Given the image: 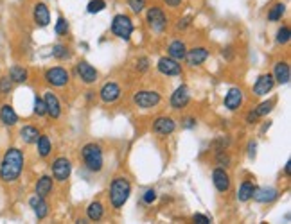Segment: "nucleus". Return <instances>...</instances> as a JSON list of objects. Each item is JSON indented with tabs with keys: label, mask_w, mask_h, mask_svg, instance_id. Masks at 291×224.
Listing matches in <instances>:
<instances>
[{
	"label": "nucleus",
	"mask_w": 291,
	"mask_h": 224,
	"mask_svg": "<svg viewBox=\"0 0 291 224\" xmlns=\"http://www.w3.org/2000/svg\"><path fill=\"white\" fill-rule=\"evenodd\" d=\"M25 156L23 151L18 147H9L0 161V181L2 183H14L23 172Z\"/></svg>",
	"instance_id": "nucleus-1"
},
{
	"label": "nucleus",
	"mask_w": 291,
	"mask_h": 224,
	"mask_svg": "<svg viewBox=\"0 0 291 224\" xmlns=\"http://www.w3.org/2000/svg\"><path fill=\"white\" fill-rule=\"evenodd\" d=\"M130 194H131L130 179L126 178V176H117V178H113L112 185H110V192H108V199H110V205H112L115 210L122 208V206L128 203Z\"/></svg>",
	"instance_id": "nucleus-2"
},
{
	"label": "nucleus",
	"mask_w": 291,
	"mask_h": 224,
	"mask_svg": "<svg viewBox=\"0 0 291 224\" xmlns=\"http://www.w3.org/2000/svg\"><path fill=\"white\" fill-rule=\"evenodd\" d=\"M81 158H83V163L90 172H101L104 167V152L103 147L95 142L85 143L83 149H81Z\"/></svg>",
	"instance_id": "nucleus-3"
},
{
	"label": "nucleus",
	"mask_w": 291,
	"mask_h": 224,
	"mask_svg": "<svg viewBox=\"0 0 291 224\" xmlns=\"http://www.w3.org/2000/svg\"><path fill=\"white\" fill-rule=\"evenodd\" d=\"M135 27H133V22H131V18L128 14H115L112 20V32L113 36H117L119 40H124L128 41L133 34Z\"/></svg>",
	"instance_id": "nucleus-4"
},
{
	"label": "nucleus",
	"mask_w": 291,
	"mask_h": 224,
	"mask_svg": "<svg viewBox=\"0 0 291 224\" xmlns=\"http://www.w3.org/2000/svg\"><path fill=\"white\" fill-rule=\"evenodd\" d=\"M162 103V95L157 90H139L133 94V104L139 110H151Z\"/></svg>",
	"instance_id": "nucleus-5"
},
{
	"label": "nucleus",
	"mask_w": 291,
	"mask_h": 224,
	"mask_svg": "<svg viewBox=\"0 0 291 224\" xmlns=\"http://www.w3.org/2000/svg\"><path fill=\"white\" fill-rule=\"evenodd\" d=\"M146 22H148L149 29H151L153 32H157V34H162V32L167 29L166 13H164L160 7H155V5L146 11Z\"/></svg>",
	"instance_id": "nucleus-6"
},
{
	"label": "nucleus",
	"mask_w": 291,
	"mask_h": 224,
	"mask_svg": "<svg viewBox=\"0 0 291 224\" xmlns=\"http://www.w3.org/2000/svg\"><path fill=\"white\" fill-rule=\"evenodd\" d=\"M50 169H52V178L59 183H65L72 174V161L67 156H59L52 161Z\"/></svg>",
	"instance_id": "nucleus-7"
},
{
	"label": "nucleus",
	"mask_w": 291,
	"mask_h": 224,
	"mask_svg": "<svg viewBox=\"0 0 291 224\" xmlns=\"http://www.w3.org/2000/svg\"><path fill=\"white\" fill-rule=\"evenodd\" d=\"M45 81L49 83L54 88H63L65 85H68L70 81V74H68L67 68L63 67H52L45 72Z\"/></svg>",
	"instance_id": "nucleus-8"
},
{
	"label": "nucleus",
	"mask_w": 291,
	"mask_h": 224,
	"mask_svg": "<svg viewBox=\"0 0 291 224\" xmlns=\"http://www.w3.org/2000/svg\"><path fill=\"white\" fill-rule=\"evenodd\" d=\"M151 131L155 134H158V136H171V134L176 131L175 118H173V116H167V115L157 116V118L153 120Z\"/></svg>",
	"instance_id": "nucleus-9"
},
{
	"label": "nucleus",
	"mask_w": 291,
	"mask_h": 224,
	"mask_svg": "<svg viewBox=\"0 0 291 224\" xmlns=\"http://www.w3.org/2000/svg\"><path fill=\"white\" fill-rule=\"evenodd\" d=\"M157 68H158V72H160L162 76L175 77V76H182V74H184V68H182L180 61L173 59L171 56H164V58L158 59Z\"/></svg>",
	"instance_id": "nucleus-10"
},
{
	"label": "nucleus",
	"mask_w": 291,
	"mask_h": 224,
	"mask_svg": "<svg viewBox=\"0 0 291 224\" xmlns=\"http://www.w3.org/2000/svg\"><path fill=\"white\" fill-rule=\"evenodd\" d=\"M212 183H214L216 190L220 194H227L232 187V179H230V174L227 172L225 167H216L212 170Z\"/></svg>",
	"instance_id": "nucleus-11"
},
{
	"label": "nucleus",
	"mask_w": 291,
	"mask_h": 224,
	"mask_svg": "<svg viewBox=\"0 0 291 224\" xmlns=\"http://www.w3.org/2000/svg\"><path fill=\"white\" fill-rule=\"evenodd\" d=\"M121 94H122V90L115 81H108V83L103 85V88L99 90V97H101V101H103L104 104L117 103V101L121 99Z\"/></svg>",
	"instance_id": "nucleus-12"
},
{
	"label": "nucleus",
	"mask_w": 291,
	"mask_h": 224,
	"mask_svg": "<svg viewBox=\"0 0 291 224\" xmlns=\"http://www.w3.org/2000/svg\"><path fill=\"white\" fill-rule=\"evenodd\" d=\"M191 103V90L187 85H180L171 95V108L173 110H184Z\"/></svg>",
	"instance_id": "nucleus-13"
},
{
	"label": "nucleus",
	"mask_w": 291,
	"mask_h": 224,
	"mask_svg": "<svg viewBox=\"0 0 291 224\" xmlns=\"http://www.w3.org/2000/svg\"><path fill=\"white\" fill-rule=\"evenodd\" d=\"M76 72H77V76H79V79L83 81L85 85H94L95 81H97V77H99V72L95 70V68L92 67L88 61H85V59L77 61Z\"/></svg>",
	"instance_id": "nucleus-14"
},
{
	"label": "nucleus",
	"mask_w": 291,
	"mask_h": 224,
	"mask_svg": "<svg viewBox=\"0 0 291 224\" xmlns=\"http://www.w3.org/2000/svg\"><path fill=\"white\" fill-rule=\"evenodd\" d=\"M225 108L229 110V112H236V110H239V108L243 106V103H245V94H243V90L238 88V86H232V88L227 92V95H225Z\"/></svg>",
	"instance_id": "nucleus-15"
},
{
	"label": "nucleus",
	"mask_w": 291,
	"mask_h": 224,
	"mask_svg": "<svg viewBox=\"0 0 291 224\" xmlns=\"http://www.w3.org/2000/svg\"><path fill=\"white\" fill-rule=\"evenodd\" d=\"M279 190L275 187H257L252 199L256 203H261V205H268V203H274L279 199Z\"/></svg>",
	"instance_id": "nucleus-16"
},
{
	"label": "nucleus",
	"mask_w": 291,
	"mask_h": 224,
	"mask_svg": "<svg viewBox=\"0 0 291 224\" xmlns=\"http://www.w3.org/2000/svg\"><path fill=\"white\" fill-rule=\"evenodd\" d=\"M275 86V79L272 74H261L259 77H257L256 85H254V95H257V97H265V95H268L272 90H274Z\"/></svg>",
	"instance_id": "nucleus-17"
},
{
	"label": "nucleus",
	"mask_w": 291,
	"mask_h": 224,
	"mask_svg": "<svg viewBox=\"0 0 291 224\" xmlns=\"http://www.w3.org/2000/svg\"><path fill=\"white\" fill-rule=\"evenodd\" d=\"M209 49L207 47H194V49H187V54H185V61L191 67H200L207 61L209 58Z\"/></svg>",
	"instance_id": "nucleus-18"
},
{
	"label": "nucleus",
	"mask_w": 291,
	"mask_h": 224,
	"mask_svg": "<svg viewBox=\"0 0 291 224\" xmlns=\"http://www.w3.org/2000/svg\"><path fill=\"white\" fill-rule=\"evenodd\" d=\"M43 103H45V110H47V115L50 118H59L61 116V104H59V99L56 97V94L45 92Z\"/></svg>",
	"instance_id": "nucleus-19"
},
{
	"label": "nucleus",
	"mask_w": 291,
	"mask_h": 224,
	"mask_svg": "<svg viewBox=\"0 0 291 224\" xmlns=\"http://www.w3.org/2000/svg\"><path fill=\"white\" fill-rule=\"evenodd\" d=\"M274 79L275 83L279 85H288L291 81V68H290V63L288 61H277L274 67Z\"/></svg>",
	"instance_id": "nucleus-20"
},
{
	"label": "nucleus",
	"mask_w": 291,
	"mask_h": 224,
	"mask_svg": "<svg viewBox=\"0 0 291 224\" xmlns=\"http://www.w3.org/2000/svg\"><path fill=\"white\" fill-rule=\"evenodd\" d=\"M54 190V178L52 176H40L38 178V181H36L34 185V194L36 196H40V197H49L50 194H52Z\"/></svg>",
	"instance_id": "nucleus-21"
},
{
	"label": "nucleus",
	"mask_w": 291,
	"mask_h": 224,
	"mask_svg": "<svg viewBox=\"0 0 291 224\" xmlns=\"http://www.w3.org/2000/svg\"><path fill=\"white\" fill-rule=\"evenodd\" d=\"M32 18H34V23L38 27H47L50 23V11L47 7L45 2H38L34 5V11H32Z\"/></svg>",
	"instance_id": "nucleus-22"
},
{
	"label": "nucleus",
	"mask_w": 291,
	"mask_h": 224,
	"mask_svg": "<svg viewBox=\"0 0 291 224\" xmlns=\"http://www.w3.org/2000/svg\"><path fill=\"white\" fill-rule=\"evenodd\" d=\"M29 205H31V208L34 210V215L38 217V219H45L47 215H49V203H47V199L45 197H40V196H32L31 199H29Z\"/></svg>",
	"instance_id": "nucleus-23"
},
{
	"label": "nucleus",
	"mask_w": 291,
	"mask_h": 224,
	"mask_svg": "<svg viewBox=\"0 0 291 224\" xmlns=\"http://www.w3.org/2000/svg\"><path fill=\"white\" fill-rule=\"evenodd\" d=\"M0 122L5 127H13L18 124V113L14 112V108L11 104H2L0 106Z\"/></svg>",
	"instance_id": "nucleus-24"
},
{
	"label": "nucleus",
	"mask_w": 291,
	"mask_h": 224,
	"mask_svg": "<svg viewBox=\"0 0 291 224\" xmlns=\"http://www.w3.org/2000/svg\"><path fill=\"white\" fill-rule=\"evenodd\" d=\"M185 54H187V45L182 40L171 41L169 47H167V56H171V58L176 59V61H184Z\"/></svg>",
	"instance_id": "nucleus-25"
},
{
	"label": "nucleus",
	"mask_w": 291,
	"mask_h": 224,
	"mask_svg": "<svg viewBox=\"0 0 291 224\" xmlns=\"http://www.w3.org/2000/svg\"><path fill=\"white\" fill-rule=\"evenodd\" d=\"M257 185L252 183L250 179H245L241 183V187H239L238 194H236V197H238L239 203H248L252 199V196H254V192H256Z\"/></svg>",
	"instance_id": "nucleus-26"
},
{
	"label": "nucleus",
	"mask_w": 291,
	"mask_h": 224,
	"mask_svg": "<svg viewBox=\"0 0 291 224\" xmlns=\"http://www.w3.org/2000/svg\"><path fill=\"white\" fill-rule=\"evenodd\" d=\"M86 217L88 221H94V223H99V221L104 217V205L101 201H92L88 206H86Z\"/></svg>",
	"instance_id": "nucleus-27"
},
{
	"label": "nucleus",
	"mask_w": 291,
	"mask_h": 224,
	"mask_svg": "<svg viewBox=\"0 0 291 224\" xmlns=\"http://www.w3.org/2000/svg\"><path fill=\"white\" fill-rule=\"evenodd\" d=\"M27 77H29L27 68L20 67V65H13V67L9 68V79L13 81L14 85H22V83H25Z\"/></svg>",
	"instance_id": "nucleus-28"
},
{
	"label": "nucleus",
	"mask_w": 291,
	"mask_h": 224,
	"mask_svg": "<svg viewBox=\"0 0 291 224\" xmlns=\"http://www.w3.org/2000/svg\"><path fill=\"white\" fill-rule=\"evenodd\" d=\"M38 136H40V131H38V127H34V125H23L22 129H20V138H22V142L27 143V145L36 143Z\"/></svg>",
	"instance_id": "nucleus-29"
},
{
	"label": "nucleus",
	"mask_w": 291,
	"mask_h": 224,
	"mask_svg": "<svg viewBox=\"0 0 291 224\" xmlns=\"http://www.w3.org/2000/svg\"><path fill=\"white\" fill-rule=\"evenodd\" d=\"M36 147H38V156L40 158H47L52 151V142L47 134H40L38 140H36Z\"/></svg>",
	"instance_id": "nucleus-30"
},
{
	"label": "nucleus",
	"mask_w": 291,
	"mask_h": 224,
	"mask_svg": "<svg viewBox=\"0 0 291 224\" xmlns=\"http://www.w3.org/2000/svg\"><path fill=\"white\" fill-rule=\"evenodd\" d=\"M284 13H286V4L284 2H277L270 7L268 11V20L270 22H279V20H283Z\"/></svg>",
	"instance_id": "nucleus-31"
},
{
	"label": "nucleus",
	"mask_w": 291,
	"mask_h": 224,
	"mask_svg": "<svg viewBox=\"0 0 291 224\" xmlns=\"http://www.w3.org/2000/svg\"><path fill=\"white\" fill-rule=\"evenodd\" d=\"M275 99H268V101H263V103L259 104L257 108H254V113H256L259 118H263V116H268L270 113H272V110L275 108Z\"/></svg>",
	"instance_id": "nucleus-32"
},
{
	"label": "nucleus",
	"mask_w": 291,
	"mask_h": 224,
	"mask_svg": "<svg viewBox=\"0 0 291 224\" xmlns=\"http://www.w3.org/2000/svg\"><path fill=\"white\" fill-rule=\"evenodd\" d=\"M52 56L58 59V61H65V59L70 58V49H68L65 43H56L52 47Z\"/></svg>",
	"instance_id": "nucleus-33"
},
{
	"label": "nucleus",
	"mask_w": 291,
	"mask_h": 224,
	"mask_svg": "<svg viewBox=\"0 0 291 224\" xmlns=\"http://www.w3.org/2000/svg\"><path fill=\"white\" fill-rule=\"evenodd\" d=\"M290 38H291V29H290V25L279 27L277 36H275V41H277L279 45H286L288 41H290Z\"/></svg>",
	"instance_id": "nucleus-34"
},
{
	"label": "nucleus",
	"mask_w": 291,
	"mask_h": 224,
	"mask_svg": "<svg viewBox=\"0 0 291 224\" xmlns=\"http://www.w3.org/2000/svg\"><path fill=\"white\" fill-rule=\"evenodd\" d=\"M216 163L220 167H227L232 163V158H230V154L227 152V149H218V152H216Z\"/></svg>",
	"instance_id": "nucleus-35"
},
{
	"label": "nucleus",
	"mask_w": 291,
	"mask_h": 224,
	"mask_svg": "<svg viewBox=\"0 0 291 224\" xmlns=\"http://www.w3.org/2000/svg\"><path fill=\"white\" fill-rule=\"evenodd\" d=\"M104 9H106V2L104 0H90L88 5H86V11L90 14H97L101 11H104Z\"/></svg>",
	"instance_id": "nucleus-36"
},
{
	"label": "nucleus",
	"mask_w": 291,
	"mask_h": 224,
	"mask_svg": "<svg viewBox=\"0 0 291 224\" xmlns=\"http://www.w3.org/2000/svg\"><path fill=\"white\" fill-rule=\"evenodd\" d=\"M54 32H56L58 36L67 34V32H68V22H67V18H65V16H59L58 18V22H56V25H54Z\"/></svg>",
	"instance_id": "nucleus-37"
},
{
	"label": "nucleus",
	"mask_w": 291,
	"mask_h": 224,
	"mask_svg": "<svg viewBox=\"0 0 291 224\" xmlns=\"http://www.w3.org/2000/svg\"><path fill=\"white\" fill-rule=\"evenodd\" d=\"M34 115L36 116H45L47 115V110H45V103H43V97H40V95H36L34 97Z\"/></svg>",
	"instance_id": "nucleus-38"
},
{
	"label": "nucleus",
	"mask_w": 291,
	"mask_h": 224,
	"mask_svg": "<svg viewBox=\"0 0 291 224\" xmlns=\"http://www.w3.org/2000/svg\"><path fill=\"white\" fill-rule=\"evenodd\" d=\"M14 83L11 79H9V76H4V77H0V94L2 95H7L11 90H13Z\"/></svg>",
	"instance_id": "nucleus-39"
},
{
	"label": "nucleus",
	"mask_w": 291,
	"mask_h": 224,
	"mask_svg": "<svg viewBox=\"0 0 291 224\" xmlns=\"http://www.w3.org/2000/svg\"><path fill=\"white\" fill-rule=\"evenodd\" d=\"M128 5H130V9L133 13L140 14L146 9V0H128Z\"/></svg>",
	"instance_id": "nucleus-40"
},
{
	"label": "nucleus",
	"mask_w": 291,
	"mask_h": 224,
	"mask_svg": "<svg viewBox=\"0 0 291 224\" xmlns=\"http://www.w3.org/2000/svg\"><path fill=\"white\" fill-rule=\"evenodd\" d=\"M135 70L139 72V74L148 72L149 70V58H146V56H140V58L137 59V63H135Z\"/></svg>",
	"instance_id": "nucleus-41"
},
{
	"label": "nucleus",
	"mask_w": 291,
	"mask_h": 224,
	"mask_svg": "<svg viewBox=\"0 0 291 224\" xmlns=\"http://www.w3.org/2000/svg\"><path fill=\"white\" fill-rule=\"evenodd\" d=\"M157 197H158L157 190H155V188H148L142 196V201H144V205H153V203L157 201Z\"/></svg>",
	"instance_id": "nucleus-42"
},
{
	"label": "nucleus",
	"mask_w": 291,
	"mask_h": 224,
	"mask_svg": "<svg viewBox=\"0 0 291 224\" xmlns=\"http://www.w3.org/2000/svg\"><path fill=\"white\" fill-rule=\"evenodd\" d=\"M191 23H193V16L189 14V16L180 18V22H178V25H176V29H178V31H185V29H187Z\"/></svg>",
	"instance_id": "nucleus-43"
},
{
	"label": "nucleus",
	"mask_w": 291,
	"mask_h": 224,
	"mask_svg": "<svg viewBox=\"0 0 291 224\" xmlns=\"http://www.w3.org/2000/svg\"><path fill=\"white\" fill-rule=\"evenodd\" d=\"M196 118L194 116H185L184 120H182V127H185V129H194L196 127Z\"/></svg>",
	"instance_id": "nucleus-44"
},
{
	"label": "nucleus",
	"mask_w": 291,
	"mask_h": 224,
	"mask_svg": "<svg viewBox=\"0 0 291 224\" xmlns=\"http://www.w3.org/2000/svg\"><path fill=\"white\" fill-rule=\"evenodd\" d=\"M193 221L194 223H200V224H209L211 223V217H207V215H203V214H194Z\"/></svg>",
	"instance_id": "nucleus-45"
},
{
	"label": "nucleus",
	"mask_w": 291,
	"mask_h": 224,
	"mask_svg": "<svg viewBox=\"0 0 291 224\" xmlns=\"http://www.w3.org/2000/svg\"><path fill=\"white\" fill-rule=\"evenodd\" d=\"M245 120H247V124H257V120H259V116L254 113V110H250V112L247 113V116H245Z\"/></svg>",
	"instance_id": "nucleus-46"
},
{
	"label": "nucleus",
	"mask_w": 291,
	"mask_h": 224,
	"mask_svg": "<svg viewBox=\"0 0 291 224\" xmlns=\"http://www.w3.org/2000/svg\"><path fill=\"white\" fill-rule=\"evenodd\" d=\"M256 149H257V142H254V140H252V142L248 143V156H250L252 160L256 158Z\"/></svg>",
	"instance_id": "nucleus-47"
},
{
	"label": "nucleus",
	"mask_w": 291,
	"mask_h": 224,
	"mask_svg": "<svg viewBox=\"0 0 291 224\" xmlns=\"http://www.w3.org/2000/svg\"><path fill=\"white\" fill-rule=\"evenodd\" d=\"M164 2H166L167 7H178V5L182 4L184 0H164Z\"/></svg>",
	"instance_id": "nucleus-48"
},
{
	"label": "nucleus",
	"mask_w": 291,
	"mask_h": 224,
	"mask_svg": "<svg viewBox=\"0 0 291 224\" xmlns=\"http://www.w3.org/2000/svg\"><path fill=\"white\" fill-rule=\"evenodd\" d=\"M227 56V59H232V47H227L223 49V58Z\"/></svg>",
	"instance_id": "nucleus-49"
},
{
	"label": "nucleus",
	"mask_w": 291,
	"mask_h": 224,
	"mask_svg": "<svg viewBox=\"0 0 291 224\" xmlns=\"http://www.w3.org/2000/svg\"><path fill=\"white\" fill-rule=\"evenodd\" d=\"M94 99H95V92H92V90H88V92H86V101H88V103H92Z\"/></svg>",
	"instance_id": "nucleus-50"
},
{
	"label": "nucleus",
	"mask_w": 291,
	"mask_h": 224,
	"mask_svg": "<svg viewBox=\"0 0 291 224\" xmlns=\"http://www.w3.org/2000/svg\"><path fill=\"white\" fill-rule=\"evenodd\" d=\"M290 165H291V161L288 160V161H286V165H284V174H286V176H290V169H291Z\"/></svg>",
	"instance_id": "nucleus-51"
}]
</instances>
